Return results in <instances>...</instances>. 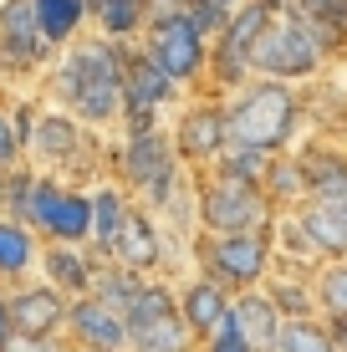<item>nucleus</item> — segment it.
<instances>
[{
  "mask_svg": "<svg viewBox=\"0 0 347 352\" xmlns=\"http://www.w3.org/2000/svg\"><path fill=\"white\" fill-rule=\"evenodd\" d=\"M276 352H337V347H332L322 317H302V322H281Z\"/></svg>",
  "mask_w": 347,
  "mask_h": 352,
  "instance_id": "2f4dec72",
  "label": "nucleus"
},
{
  "mask_svg": "<svg viewBox=\"0 0 347 352\" xmlns=\"http://www.w3.org/2000/svg\"><path fill=\"white\" fill-rule=\"evenodd\" d=\"M92 194V240H87V250L98 261H107V250H113V235H117V225H123V214H128V189L123 184H113V179H107V184H92L87 189Z\"/></svg>",
  "mask_w": 347,
  "mask_h": 352,
  "instance_id": "393cba45",
  "label": "nucleus"
},
{
  "mask_svg": "<svg viewBox=\"0 0 347 352\" xmlns=\"http://www.w3.org/2000/svg\"><path fill=\"white\" fill-rule=\"evenodd\" d=\"M98 256H92L87 245H41V281L52 286V291H62L67 301H77V296H87L92 291V276H98Z\"/></svg>",
  "mask_w": 347,
  "mask_h": 352,
  "instance_id": "a211bd4d",
  "label": "nucleus"
},
{
  "mask_svg": "<svg viewBox=\"0 0 347 352\" xmlns=\"http://www.w3.org/2000/svg\"><path fill=\"white\" fill-rule=\"evenodd\" d=\"M87 10H98V0H87Z\"/></svg>",
  "mask_w": 347,
  "mask_h": 352,
  "instance_id": "c03bdc74",
  "label": "nucleus"
},
{
  "mask_svg": "<svg viewBox=\"0 0 347 352\" xmlns=\"http://www.w3.org/2000/svg\"><path fill=\"white\" fill-rule=\"evenodd\" d=\"M31 10H36V26H41L52 52H67L71 41H82L92 31L87 0H31Z\"/></svg>",
  "mask_w": 347,
  "mask_h": 352,
  "instance_id": "4be33fe9",
  "label": "nucleus"
},
{
  "mask_svg": "<svg viewBox=\"0 0 347 352\" xmlns=\"http://www.w3.org/2000/svg\"><path fill=\"white\" fill-rule=\"evenodd\" d=\"M291 159H296V168H302L306 199H322V194H332V189L347 184V148L332 138V133H317V138L296 143Z\"/></svg>",
  "mask_w": 347,
  "mask_h": 352,
  "instance_id": "f3484780",
  "label": "nucleus"
},
{
  "mask_svg": "<svg viewBox=\"0 0 347 352\" xmlns=\"http://www.w3.org/2000/svg\"><path fill=\"white\" fill-rule=\"evenodd\" d=\"M266 301L281 311V322H302V317H317V296H312V276L302 271H286V265H271V276L260 281Z\"/></svg>",
  "mask_w": 347,
  "mask_h": 352,
  "instance_id": "b1692460",
  "label": "nucleus"
},
{
  "mask_svg": "<svg viewBox=\"0 0 347 352\" xmlns=\"http://www.w3.org/2000/svg\"><path fill=\"white\" fill-rule=\"evenodd\" d=\"M174 296H179V317H184L189 337H194V347L205 342V337H210L225 317H230V291L214 286V281H205V276H194V281L174 286Z\"/></svg>",
  "mask_w": 347,
  "mask_h": 352,
  "instance_id": "6ab92c4d",
  "label": "nucleus"
},
{
  "mask_svg": "<svg viewBox=\"0 0 347 352\" xmlns=\"http://www.w3.org/2000/svg\"><path fill=\"white\" fill-rule=\"evenodd\" d=\"M0 214H5V174H0Z\"/></svg>",
  "mask_w": 347,
  "mask_h": 352,
  "instance_id": "a19ab883",
  "label": "nucleus"
},
{
  "mask_svg": "<svg viewBox=\"0 0 347 352\" xmlns=\"http://www.w3.org/2000/svg\"><path fill=\"white\" fill-rule=\"evenodd\" d=\"M260 194L271 199V210H296V204H306V184H302V168H296L291 153H276L266 168V179H260Z\"/></svg>",
  "mask_w": 347,
  "mask_h": 352,
  "instance_id": "c85d7f7f",
  "label": "nucleus"
},
{
  "mask_svg": "<svg viewBox=\"0 0 347 352\" xmlns=\"http://www.w3.org/2000/svg\"><path fill=\"white\" fill-rule=\"evenodd\" d=\"M296 225H302V235L312 240V250L322 256V265L327 261H347V220L337 210H332L327 199H306V204H296Z\"/></svg>",
  "mask_w": 347,
  "mask_h": 352,
  "instance_id": "aec40b11",
  "label": "nucleus"
},
{
  "mask_svg": "<svg viewBox=\"0 0 347 352\" xmlns=\"http://www.w3.org/2000/svg\"><path fill=\"white\" fill-rule=\"evenodd\" d=\"M107 261L128 265V271H138V276H159L164 271V230H159V220H153L143 204H128L123 225H117V235H113Z\"/></svg>",
  "mask_w": 347,
  "mask_h": 352,
  "instance_id": "dca6fc26",
  "label": "nucleus"
},
{
  "mask_svg": "<svg viewBox=\"0 0 347 352\" xmlns=\"http://www.w3.org/2000/svg\"><path fill=\"white\" fill-rule=\"evenodd\" d=\"M21 225L41 245H87L92 240V194L36 168L31 194H26V220Z\"/></svg>",
  "mask_w": 347,
  "mask_h": 352,
  "instance_id": "20e7f679",
  "label": "nucleus"
},
{
  "mask_svg": "<svg viewBox=\"0 0 347 352\" xmlns=\"http://www.w3.org/2000/svg\"><path fill=\"white\" fill-rule=\"evenodd\" d=\"M184 102V87H174L138 41H123V102H117V128L123 133H153L164 128V113Z\"/></svg>",
  "mask_w": 347,
  "mask_h": 352,
  "instance_id": "9d476101",
  "label": "nucleus"
},
{
  "mask_svg": "<svg viewBox=\"0 0 347 352\" xmlns=\"http://www.w3.org/2000/svg\"><path fill=\"white\" fill-rule=\"evenodd\" d=\"M123 322H128V352H194V337L179 317V296L164 276H148L138 286Z\"/></svg>",
  "mask_w": 347,
  "mask_h": 352,
  "instance_id": "1a4fd4ad",
  "label": "nucleus"
},
{
  "mask_svg": "<svg viewBox=\"0 0 347 352\" xmlns=\"http://www.w3.org/2000/svg\"><path fill=\"white\" fill-rule=\"evenodd\" d=\"M10 342V311H5V286H0V347Z\"/></svg>",
  "mask_w": 347,
  "mask_h": 352,
  "instance_id": "58836bf2",
  "label": "nucleus"
},
{
  "mask_svg": "<svg viewBox=\"0 0 347 352\" xmlns=\"http://www.w3.org/2000/svg\"><path fill=\"white\" fill-rule=\"evenodd\" d=\"M0 118H5V97H0Z\"/></svg>",
  "mask_w": 347,
  "mask_h": 352,
  "instance_id": "37998d69",
  "label": "nucleus"
},
{
  "mask_svg": "<svg viewBox=\"0 0 347 352\" xmlns=\"http://www.w3.org/2000/svg\"><path fill=\"white\" fill-rule=\"evenodd\" d=\"M169 143L179 153V164L189 174H210V164L225 153V102L220 97H194V102H179L174 123H169Z\"/></svg>",
  "mask_w": 347,
  "mask_h": 352,
  "instance_id": "f8f14e48",
  "label": "nucleus"
},
{
  "mask_svg": "<svg viewBox=\"0 0 347 352\" xmlns=\"http://www.w3.org/2000/svg\"><path fill=\"white\" fill-rule=\"evenodd\" d=\"M71 352H77V347H71Z\"/></svg>",
  "mask_w": 347,
  "mask_h": 352,
  "instance_id": "a18cd8bd",
  "label": "nucleus"
},
{
  "mask_svg": "<svg viewBox=\"0 0 347 352\" xmlns=\"http://www.w3.org/2000/svg\"><path fill=\"white\" fill-rule=\"evenodd\" d=\"M92 133L67 118L62 107H36V123H31V138H26V164L41 168V174H82L92 159Z\"/></svg>",
  "mask_w": 347,
  "mask_h": 352,
  "instance_id": "9b49d317",
  "label": "nucleus"
},
{
  "mask_svg": "<svg viewBox=\"0 0 347 352\" xmlns=\"http://www.w3.org/2000/svg\"><path fill=\"white\" fill-rule=\"evenodd\" d=\"M36 265H41V240L21 220H5V214H0V286L31 281Z\"/></svg>",
  "mask_w": 347,
  "mask_h": 352,
  "instance_id": "5701e85b",
  "label": "nucleus"
},
{
  "mask_svg": "<svg viewBox=\"0 0 347 352\" xmlns=\"http://www.w3.org/2000/svg\"><path fill=\"white\" fill-rule=\"evenodd\" d=\"M67 307L71 301L62 291H52L41 276L21 286H5V311H10V337H31V342H46V337H62L67 327Z\"/></svg>",
  "mask_w": 347,
  "mask_h": 352,
  "instance_id": "4468645a",
  "label": "nucleus"
},
{
  "mask_svg": "<svg viewBox=\"0 0 347 352\" xmlns=\"http://www.w3.org/2000/svg\"><path fill=\"white\" fill-rule=\"evenodd\" d=\"M322 327H327L332 347H337V352H347V322H342V317H322Z\"/></svg>",
  "mask_w": 347,
  "mask_h": 352,
  "instance_id": "e433bc0d",
  "label": "nucleus"
},
{
  "mask_svg": "<svg viewBox=\"0 0 347 352\" xmlns=\"http://www.w3.org/2000/svg\"><path fill=\"white\" fill-rule=\"evenodd\" d=\"M143 281H148V276L128 271V265L102 261V265H98V276H92V291H87V296H92V301H102V307H113L117 317H123V311L133 307V296H138V286H143Z\"/></svg>",
  "mask_w": 347,
  "mask_h": 352,
  "instance_id": "cd10ccee",
  "label": "nucleus"
},
{
  "mask_svg": "<svg viewBox=\"0 0 347 352\" xmlns=\"http://www.w3.org/2000/svg\"><path fill=\"white\" fill-rule=\"evenodd\" d=\"M46 92H52V107L77 118L87 133L113 128L123 102V41H107L98 31L71 41L46 67Z\"/></svg>",
  "mask_w": 347,
  "mask_h": 352,
  "instance_id": "f257e3e1",
  "label": "nucleus"
},
{
  "mask_svg": "<svg viewBox=\"0 0 347 352\" xmlns=\"http://www.w3.org/2000/svg\"><path fill=\"white\" fill-rule=\"evenodd\" d=\"M256 6H266L271 16H281V10H286V0H256Z\"/></svg>",
  "mask_w": 347,
  "mask_h": 352,
  "instance_id": "ea45409f",
  "label": "nucleus"
},
{
  "mask_svg": "<svg viewBox=\"0 0 347 352\" xmlns=\"http://www.w3.org/2000/svg\"><path fill=\"white\" fill-rule=\"evenodd\" d=\"M302 87L250 77L240 92L225 97V143L256 153H291L302 138Z\"/></svg>",
  "mask_w": 347,
  "mask_h": 352,
  "instance_id": "f03ea898",
  "label": "nucleus"
},
{
  "mask_svg": "<svg viewBox=\"0 0 347 352\" xmlns=\"http://www.w3.org/2000/svg\"><path fill=\"white\" fill-rule=\"evenodd\" d=\"M322 199H327V204H332V210H337V214H342V220H347V184H342V189H332V194H322Z\"/></svg>",
  "mask_w": 347,
  "mask_h": 352,
  "instance_id": "4c0bfd02",
  "label": "nucleus"
},
{
  "mask_svg": "<svg viewBox=\"0 0 347 352\" xmlns=\"http://www.w3.org/2000/svg\"><path fill=\"white\" fill-rule=\"evenodd\" d=\"M220 6H225V10H235V6H245V0H220Z\"/></svg>",
  "mask_w": 347,
  "mask_h": 352,
  "instance_id": "79ce46f5",
  "label": "nucleus"
},
{
  "mask_svg": "<svg viewBox=\"0 0 347 352\" xmlns=\"http://www.w3.org/2000/svg\"><path fill=\"white\" fill-rule=\"evenodd\" d=\"M286 10H306V16H317V10H347V0H286Z\"/></svg>",
  "mask_w": 347,
  "mask_h": 352,
  "instance_id": "c9c22d12",
  "label": "nucleus"
},
{
  "mask_svg": "<svg viewBox=\"0 0 347 352\" xmlns=\"http://www.w3.org/2000/svg\"><path fill=\"white\" fill-rule=\"evenodd\" d=\"M169 6H174L199 36H205V41H214V36L225 31V21H230V10H225L220 0H169Z\"/></svg>",
  "mask_w": 347,
  "mask_h": 352,
  "instance_id": "473e14b6",
  "label": "nucleus"
},
{
  "mask_svg": "<svg viewBox=\"0 0 347 352\" xmlns=\"http://www.w3.org/2000/svg\"><path fill=\"white\" fill-rule=\"evenodd\" d=\"M230 322L240 327V337L250 342V352H276L281 311L266 301V291H240V296H230Z\"/></svg>",
  "mask_w": 347,
  "mask_h": 352,
  "instance_id": "412c9836",
  "label": "nucleus"
},
{
  "mask_svg": "<svg viewBox=\"0 0 347 352\" xmlns=\"http://www.w3.org/2000/svg\"><path fill=\"white\" fill-rule=\"evenodd\" d=\"M271 10L256 6V0H245V6L230 10V21H225V31L210 41V62H205V87H199V97H230L240 92L250 82V52H256L260 31L271 26Z\"/></svg>",
  "mask_w": 347,
  "mask_h": 352,
  "instance_id": "423d86ee",
  "label": "nucleus"
},
{
  "mask_svg": "<svg viewBox=\"0 0 347 352\" xmlns=\"http://www.w3.org/2000/svg\"><path fill=\"white\" fill-rule=\"evenodd\" d=\"M276 153H256V148H235V143H225V153L210 164V179H230V184H260L266 179V168Z\"/></svg>",
  "mask_w": 347,
  "mask_h": 352,
  "instance_id": "c756f323",
  "label": "nucleus"
},
{
  "mask_svg": "<svg viewBox=\"0 0 347 352\" xmlns=\"http://www.w3.org/2000/svg\"><path fill=\"white\" fill-rule=\"evenodd\" d=\"M62 342L77 347V352H128V322L117 317L113 307H102V301L77 296L67 307Z\"/></svg>",
  "mask_w": 347,
  "mask_h": 352,
  "instance_id": "2eb2a0df",
  "label": "nucleus"
},
{
  "mask_svg": "<svg viewBox=\"0 0 347 352\" xmlns=\"http://www.w3.org/2000/svg\"><path fill=\"white\" fill-rule=\"evenodd\" d=\"M327 72V56L312 46V36L296 26L291 10H281L266 31H260L256 52H250V77H266V82H286V87H306Z\"/></svg>",
  "mask_w": 347,
  "mask_h": 352,
  "instance_id": "6e6552de",
  "label": "nucleus"
},
{
  "mask_svg": "<svg viewBox=\"0 0 347 352\" xmlns=\"http://www.w3.org/2000/svg\"><path fill=\"white\" fill-rule=\"evenodd\" d=\"M189 256H194V276L225 286L230 296L260 291V281H266L271 265H276L271 230H245V235H199V230H194Z\"/></svg>",
  "mask_w": 347,
  "mask_h": 352,
  "instance_id": "7ed1b4c3",
  "label": "nucleus"
},
{
  "mask_svg": "<svg viewBox=\"0 0 347 352\" xmlns=\"http://www.w3.org/2000/svg\"><path fill=\"white\" fill-rule=\"evenodd\" d=\"M0 352H71L62 337H46V342H31V337H10Z\"/></svg>",
  "mask_w": 347,
  "mask_h": 352,
  "instance_id": "f704fd0d",
  "label": "nucleus"
},
{
  "mask_svg": "<svg viewBox=\"0 0 347 352\" xmlns=\"http://www.w3.org/2000/svg\"><path fill=\"white\" fill-rule=\"evenodd\" d=\"M153 10H159V0H98L92 31L107 36V41H138Z\"/></svg>",
  "mask_w": 347,
  "mask_h": 352,
  "instance_id": "a878e982",
  "label": "nucleus"
},
{
  "mask_svg": "<svg viewBox=\"0 0 347 352\" xmlns=\"http://www.w3.org/2000/svg\"><path fill=\"white\" fill-rule=\"evenodd\" d=\"M312 296H317V317H342L347 322V261H327L312 276Z\"/></svg>",
  "mask_w": 347,
  "mask_h": 352,
  "instance_id": "7c9ffc66",
  "label": "nucleus"
},
{
  "mask_svg": "<svg viewBox=\"0 0 347 352\" xmlns=\"http://www.w3.org/2000/svg\"><path fill=\"white\" fill-rule=\"evenodd\" d=\"M194 352H250V342L240 337V327H235L230 317H225V322L214 327V332H210V337H205V342H199Z\"/></svg>",
  "mask_w": 347,
  "mask_h": 352,
  "instance_id": "72a5a7b5",
  "label": "nucleus"
},
{
  "mask_svg": "<svg viewBox=\"0 0 347 352\" xmlns=\"http://www.w3.org/2000/svg\"><path fill=\"white\" fill-rule=\"evenodd\" d=\"M296 26H302L306 36H312V46L322 56L332 62H347V10H317V16H306V10H291Z\"/></svg>",
  "mask_w": 347,
  "mask_h": 352,
  "instance_id": "bb28decb",
  "label": "nucleus"
},
{
  "mask_svg": "<svg viewBox=\"0 0 347 352\" xmlns=\"http://www.w3.org/2000/svg\"><path fill=\"white\" fill-rule=\"evenodd\" d=\"M138 52L148 56L153 67L164 72V77L174 82V87H205V62H210V41L189 26L184 16L169 6V0H159V10L148 16V26L138 36Z\"/></svg>",
  "mask_w": 347,
  "mask_h": 352,
  "instance_id": "39448f33",
  "label": "nucleus"
},
{
  "mask_svg": "<svg viewBox=\"0 0 347 352\" xmlns=\"http://www.w3.org/2000/svg\"><path fill=\"white\" fill-rule=\"evenodd\" d=\"M52 62L56 52L46 46L41 26H36L31 0H0V82L41 77Z\"/></svg>",
  "mask_w": 347,
  "mask_h": 352,
  "instance_id": "ddd939ff",
  "label": "nucleus"
},
{
  "mask_svg": "<svg viewBox=\"0 0 347 352\" xmlns=\"http://www.w3.org/2000/svg\"><path fill=\"white\" fill-rule=\"evenodd\" d=\"M276 210L260 194V184H230V179H194V230L199 235H245V230H271Z\"/></svg>",
  "mask_w": 347,
  "mask_h": 352,
  "instance_id": "0eeeda50",
  "label": "nucleus"
}]
</instances>
